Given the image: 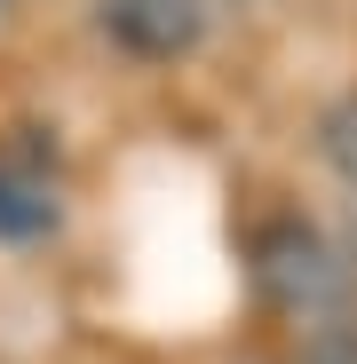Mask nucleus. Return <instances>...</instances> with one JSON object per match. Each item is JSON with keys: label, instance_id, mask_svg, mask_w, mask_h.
Segmentation results:
<instances>
[{"label": "nucleus", "instance_id": "nucleus-1", "mask_svg": "<svg viewBox=\"0 0 357 364\" xmlns=\"http://www.w3.org/2000/svg\"><path fill=\"white\" fill-rule=\"evenodd\" d=\"M254 293L286 325H333L349 309V262L333 254V237L302 214H278L254 230Z\"/></svg>", "mask_w": 357, "mask_h": 364}, {"label": "nucleus", "instance_id": "nucleus-2", "mask_svg": "<svg viewBox=\"0 0 357 364\" xmlns=\"http://www.w3.org/2000/svg\"><path fill=\"white\" fill-rule=\"evenodd\" d=\"M95 24L135 64H175L207 40V0H95Z\"/></svg>", "mask_w": 357, "mask_h": 364}, {"label": "nucleus", "instance_id": "nucleus-3", "mask_svg": "<svg viewBox=\"0 0 357 364\" xmlns=\"http://www.w3.org/2000/svg\"><path fill=\"white\" fill-rule=\"evenodd\" d=\"M64 222V182L40 143H0V246H40Z\"/></svg>", "mask_w": 357, "mask_h": 364}, {"label": "nucleus", "instance_id": "nucleus-4", "mask_svg": "<svg viewBox=\"0 0 357 364\" xmlns=\"http://www.w3.org/2000/svg\"><path fill=\"white\" fill-rule=\"evenodd\" d=\"M318 151H326V166L349 182V191H357V87L318 111Z\"/></svg>", "mask_w": 357, "mask_h": 364}, {"label": "nucleus", "instance_id": "nucleus-5", "mask_svg": "<svg viewBox=\"0 0 357 364\" xmlns=\"http://www.w3.org/2000/svg\"><path fill=\"white\" fill-rule=\"evenodd\" d=\"M0 9H9V0H0Z\"/></svg>", "mask_w": 357, "mask_h": 364}]
</instances>
